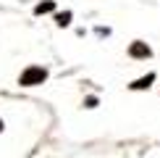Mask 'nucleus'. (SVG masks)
Here are the masks:
<instances>
[{"label":"nucleus","mask_w":160,"mask_h":158,"mask_svg":"<svg viewBox=\"0 0 160 158\" xmlns=\"http://www.w3.org/2000/svg\"><path fill=\"white\" fill-rule=\"evenodd\" d=\"M45 76H48V71H45V69L32 66V69H26L24 74H21V79H18V82H21L24 87H32V84H37V82H45Z\"/></svg>","instance_id":"nucleus-1"},{"label":"nucleus","mask_w":160,"mask_h":158,"mask_svg":"<svg viewBox=\"0 0 160 158\" xmlns=\"http://www.w3.org/2000/svg\"><path fill=\"white\" fill-rule=\"evenodd\" d=\"M52 8V3H42V5H39V8H37V13H48Z\"/></svg>","instance_id":"nucleus-5"},{"label":"nucleus","mask_w":160,"mask_h":158,"mask_svg":"<svg viewBox=\"0 0 160 158\" xmlns=\"http://www.w3.org/2000/svg\"><path fill=\"white\" fill-rule=\"evenodd\" d=\"M68 18H71V13H61V18H58V24H61V26H66V24H68Z\"/></svg>","instance_id":"nucleus-4"},{"label":"nucleus","mask_w":160,"mask_h":158,"mask_svg":"<svg viewBox=\"0 0 160 158\" xmlns=\"http://www.w3.org/2000/svg\"><path fill=\"white\" fill-rule=\"evenodd\" d=\"M0 129H3V121H0Z\"/></svg>","instance_id":"nucleus-6"},{"label":"nucleus","mask_w":160,"mask_h":158,"mask_svg":"<svg viewBox=\"0 0 160 158\" xmlns=\"http://www.w3.org/2000/svg\"><path fill=\"white\" fill-rule=\"evenodd\" d=\"M155 79V74H147L144 79H137L134 84H131V90H144V87H150V82Z\"/></svg>","instance_id":"nucleus-2"},{"label":"nucleus","mask_w":160,"mask_h":158,"mask_svg":"<svg viewBox=\"0 0 160 158\" xmlns=\"http://www.w3.org/2000/svg\"><path fill=\"white\" fill-rule=\"evenodd\" d=\"M131 55H144V58H147V55H150V48H147V45L134 42V45H131Z\"/></svg>","instance_id":"nucleus-3"}]
</instances>
